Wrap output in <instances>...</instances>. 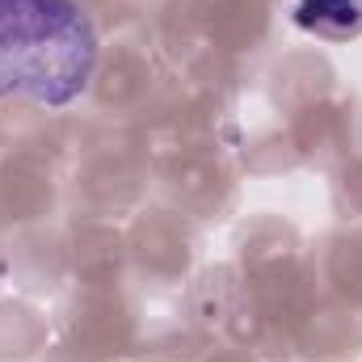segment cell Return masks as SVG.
<instances>
[{"label":"cell","mask_w":362,"mask_h":362,"mask_svg":"<svg viewBox=\"0 0 362 362\" xmlns=\"http://www.w3.org/2000/svg\"><path fill=\"white\" fill-rule=\"evenodd\" d=\"M97 51L81 0H0V101L72 105L97 72Z\"/></svg>","instance_id":"1"},{"label":"cell","mask_w":362,"mask_h":362,"mask_svg":"<svg viewBox=\"0 0 362 362\" xmlns=\"http://www.w3.org/2000/svg\"><path fill=\"white\" fill-rule=\"evenodd\" d=\"M295 25L320 38H354L362 30V0H299Z\"/></svg>","instance_id":"2"}]
</instances>
